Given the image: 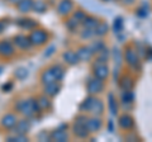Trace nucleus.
I'll use <instances>...</instances> for the list:
<instances>
[{
    "instance_id": "f257e3e1",
    "label": "nucleus",
    "mask_w": 152,
    "mask_h": 142,
    "mask_svg": "<svg viewBox=\"0 0 152 142\" xmlns=\"http://www.w3.org/2000/svg\"><path fill=\"white\" fill-rule=\"evenodd\" d=\"M17 109L22 114L31 117L33 114H36L37 112H39V107H38V103L34 99H24V100H20L17 104Z\"/></svg>"
},
{
    "instance_id": "f03ea898",
    "label": "nucleus",
    "mask_w": 152,
    "mask_h": 142,
    "mask_svg": "<svg viewBox=\"0 0 152 142\" xmlns=\"http://www.w3.org/2000/svg\"><path fill=\"white\" fill-rule=\"evenodd\" d=\"M29 41H31L32 45L41 46L47 41V33L43 32V31H39V29L33 31L31 33V36H29Z\"/></svg>"
},
{
    "instance_id": "7ed1b4c3",
    "label": "nucleus",
    "mask_w": 152,
    "mask_h": 142,
    "mask_svg": "<svg viewBox=\"0 0 152 142\" xmlns=\"http://www.w3.org/2000/svg\"><path fill=\"white\" fill-rule=\"evenodd\" d=\"M17 122H18V118L13 113H8V114H5L1 118V126L7 130H13L14 126L17 124Z\"/></svg>"
},
{
    "instance_id": "20e7f679",
    "label": "nucleus",
    "mask_w": 152,
    "mask_h": 142,
    "mask_svg": "<svg viewBox=\"0 0 152 142\" xmlns=\"http://www.w3.org/2000/svg\"><path fill=\"white\" fill-rule=\"evenodd\" d=\"M29 128H31L29 122L23 119V121H18L13 130H14V133L15 135H26L27 132L29 131Z\"/></svg>"
},
{
    "instance_id": "39448f33",
    "label": "nucleus",
    "mask_w": 152,
    "mask_h": 142,
    "mask_svg": "<svg viewBox=\"0 0 152 142\" xmlns=\"http://www.w3.org/2000/svg\"><path fill=\"white\" fill-rule=\"evenodd\" d=\"M14 46L12 45V42L9 41H1L0 42V55L1 56H5V57H8V56H12L14 53Z\"/></svg>"
},
{
    "instance_id": "423d86ee",
    "label": "nucleus",
    "mask_w": 152,
    "mask_h": 142,
    "mask_svg": "<svg viewBox=\"0 0 152 142\" xmlns=\"http://www.w3.org/2000/svg\"><path fill=\"white\" fill-rule=\"evenodd\" d=\"M14 43H15V46L19 47V48H28V47L32 45L29 38H27L24 36H17L15 38H14Z\"/></svg>"
},
{
    "instance_id": "0eeeda50",
    "label": "nucleus",
    "mask_w": 152,
    "mask_h": 142,
    "mask_svg": "<svg viewBox=\"0 0 152 142\" xmlns=\"http://www.w3.org/2000/svg\"><path fill=\"white\" fill-rule=\"evenodd\" d=\"M57 80L55 78L53 75V71H52V69H48L46 70L43 74H42V83H43L45 85H48V84H52V83H56Z\"/></svg>"
},
{
    "instance_id": "6e6552de",
    "label": "nucleus",
    "mask_w": 152,
    "mask_h": 142,
    "mask_svg": "<svg viewBox=\"0 0 152 142\" xmlns=\"http://www.w3.org/2000/svg\"><path fill=\"white\" fill-rule=\"evenodd\" d=\"M18 10L22 12V13H28L29 10H32V7H33V0H20L18 4Z\"/></svg>"
},
{
    "instance_id": "1a4fd4ad",
    "label": "nucleus",
    "mask_w": 152,
    "mask_h": 142,
    "mask_svg": "<svg viewBox=\"0 0 152 142\" xmlns=\"http://www.w3.org/2000/svg\"><path fill=\"white\" fill-rule=\"evenodd\" d=\"M71 8H72V3H71V0H62L58 7H57V12L60 14H66L71 10Z\"/></svg>"
},
{
    "instance_id": "9d476101",
    "label": "nucleus",
    "mask_w": 152,
    "mask_h": 142,
    "mask_svg": "<svg viewBox=\"0 0 152 142\" xmlns=\"http://www.w3.org/2000/svg\"><path fill=\"white\" fill-rule=\"evenodd\" d=\"M32 9L37 13H45L47 10V5H46L45 1H42V0H37V1H33Z\"/></svg>"
},
{
    "instance_id": "9b49d317",
    "label": "nucleus",
    "mask_w": 152,
    "mask_h": 142,
    "mask_svg": "<svg viewBox=\"0 0 152 142\" xmlns=\"http://www.w3.org/2000/svg\"><path fill=\"white\" fill-rule=\"evenodd\" d=\"M58 89L60 86L58 85H56V83H52V84H48V85H46V88H45V91L47 95H56L57 93H58Z\"/></svg>"
},
{
    "instance_id": "f8f14e48",
    "label": "nucleus",
    "mask_w": 152,
    "mask_h": 142,
    "mask_svg": "<svg viewBox=\"0 0 152 142\" xmlns=\"http://www.w3.org/2000/svg\"><path fill=\"white\" fill-rule=\"evenodd\" d=\"M18 24L23 28H26V29H32L33 27H36V23L32 19H20L18 22Z\"/></svg>"
},
{
    "instance_id": "ddd939ff",
    "label": "nucleus",
    "mask_w": 152,
    "mask_h": 142,
    "mask_svg": "<svg viewBox=\"0 0 152 142\" xmlns=\"http://www.w3.org/2000/svg\"><path fill=\"white\" fill-rule=\"evenodd\" d=\"M37 103H38V107H39V109H47V108L51 107L50 100L47 98H45V97H41L37 100Z\"/></svg>"
},
{
    "instance_id": "4468645a",
    "label": "nucleus",
    "mask_w": 152,
    "mask_h": 142,
    "mask_svg": "<svg viewBox=\"0 0 152 142\" xmlns=\"http://www.w3.org/2000/svg\"><path fill=\"white\" fill-rule=\"evenodd\" d=\"M52 138L56 141H66L67 140V135H66L64 131H56L52 133Z\"/></svg>"
},
{
    "instance_id": "2eb2a0df",
    "label": "nucleus",
    "mask_w": 152,
    "mask_h": 142,
    "mask_svg": "<svg viewBox=\"0 0 152 142\" xmlns=\"http://www.w3.org/2000/svg\"><path fill=\"white\" fill-rule=\"evenodd\" d=\"M64 59H65V61H67L69 64H75L76 62L75 59H77V57H76V55L72 53V52H66V53H64Z\"/></svg>"
},
{
    "instance_id": "dca6fc26",
    "label": "nucleus",
    "mask_w": 152,
    "mask_h": 142,
    "mask_svg": "<svg viewBox=\"0 0 152 142\" xmlns=\"http://www.w3.org/2000/svg\"><path fill=\"white\" fill-rule=\"evenodd\" d=\"M52 71H53V75H55V78L56 80H61L64 76V70L60 67V66H56V67L52 69Z\"/></svg>"
},
{
    "instance_id": "f3484780",
    "label": "nucleus",
    "mask_w": 152,
    "mask_h": 142,
    "mask_svg": "<svg viewBox=\"0 0 152 142\" xmlns=\"http://www.w3.org/2000/svg\"><path fill=\"white\" fill-rule=\"evenodd\" d=\"M14 75H15V78H18V79H23L28 75V71H27V69H18L15 72H14Z\"/></svg>"
},
{
    "instance_id": "a211bd4d",
    "label": "nucleus",
    "mask_w": 152,
    "mask_h": 142,
    "mask_svg": "<svg viewBox=\"0 0 152 142\" xmlns=\"http://www.w3.org/2000/svg\"><path fill=\"white\" fill-rule=\"evenodd\" d=\"M8 1L10 3V4H15V5H17V4H18L19 1H20V0H8Z\"/></svg>"
},
{
    "instance_id": "6ab92c4d",
    "label": "nucleus",
    "mask_w": 152,
    "mask_h": 142,
    "mask_svg": "<svg viewBox=\"0 0 152 142\" xmlns=\"http://www.w3.org/2000/svg\"><path fill=\"white\" fill-rule=\"evenodd\" d=\"M4 31V23L3 22H0V33H1Z\"/></svg>"
},
{
    "instance_id": "aec40b11",
    "label": "nucleus",
    "mask_w": 152,
    "mask_h": 142,
    "mask_svg": "<svg viewBox=\"0 0 152 142\" xmlns=\"http://www.w3.org/2000/svg\"><path fill=\"white\" fill-rule=\"evenodd\" d=\"M1 69H3V67H0V72H1V71H3V70H1Z\"/></svg>"
}]
</instances>
